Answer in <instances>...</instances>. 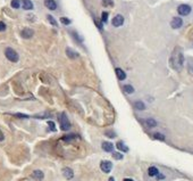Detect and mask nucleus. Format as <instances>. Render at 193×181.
I'll list each match as a JSON object with an SVG mask.
<instances>
[{"instance_id":"obj_1","label":"nucleus","mask_w":193,"mask_h":181,"mask_svg":"<svg viewBox=\"0 0 193 181\" xmlns=\"http://www.w3.org/2000/svg\"><path fill=\"white\" fill-rule=\"evenodd\" d=\"M58 120L60 122V128H62L63 131H67V130L71 129V122H69L68 117L66 116L65 113H60L58 115Z\"/></svg>"},{"instance_id":"obj_2","label":"nucleus","mask_w":193,"mask_h":181,"mask_svg":"<svg viewBox=\"0 0 193 181\" xmlns=\"http://www.w3.org/2000/svg\"><path fill=\"white\" fill-rule=\"evenodd\" d=\"M5 55H6V57L10 61V62H14V63H16V62H18V54L14 50L13 48H7L6 50H5Z\"/></svg>"},{"instance_id":"obj_3","label":"nucleus","mask_w":193,"mask_h":181,"mask_svg":"<svg viewBox=\"0 0 193 181\" xmlns=\"http://www.w3.org/2000/svg\"><path fill=\"white\" fill-rule=\"evenodd\" d=\"M177 12L182 16H186V15H189L191 13V7L189 5H181L177 8Z\"/></svg>"},{"instance_id":"obj_4","label":"nucleus","mask_w":193,"mask_h":181,"mask_svg":"<svg viewBox=\"0 0 193 181\" xmlns=\"http://www.w3.org/2000/svg\"><path fill=\"white\" fill-rule=\"evenodd\" d=\"M100 168L102 170L104 173H109L113 168V163L109 162V161H102L100 163Z\"/></svg>"},{"instance_id":"obj_5","label":"nucleus","mask_w":193,"mask_h":181,"mask_svg":"<svg viewBox=\"0 0 193 181\" xmlns=\"http://www.w3.org/2000/svg\"><path fill=\"white\" fill-rule=\"evenodd\" d=\"M170 25H172L173 29H180L181 26L183 25V21H182V18H180V17H174L172 19Z\"/></svg>"},{"instance_id":"obj_6","label":"nucleus","mask_w":193,"mask_h":181,"mask_svg":"<svg viewBox=\"0 0 193 181\" xmlns=\"http://www.w3.org/2000/svg\"><path fill=\"white\" fill-rule=\"evenodd\" d=\"M113 25L114 26H122L123 25V23H124V17L122 16V15H117L115 16L114 18H113Z\"/></svg>"},{"instance_id":"obj_7","label":"nucleus","mask_w":193,"mask_h":181,"mask_svg":"<svg viewBox=\"0 0 193 181\" xmlns=\"http://www.w3.org/2000/svg\"><path fill=\"white\" fill-rule=\"evenodd\" d=\"M43 177H44V174H43V172L40 171V170H35V171L32 172V178H33L34 180L41 181L43 179Z\"/></svg>"},{"instance_id":"obj_8","label":"nucleus","mask_w":193,"mask_h":181,"mask_svg":"<svg viewBox=\"0 0 193 181\" xmlns=\"http://www.w3.org/2000/svg\"><path fill=\"white\" fill-rule=\"evenodd\" d=\"M44 6L50 10H55L57 8V3L55 0H44Z\"/></svg>"},{"instance_id":"obj_9","label":"nucleus","mask_w":193,"mask_h":181,"mask_svg":"<svg viewBox=\"0 0 193 181\" xmlns=\"http://www.w3.org/2000/svg\"><path fill=\"white\" fill-rule=\"evenodd\" d=\"M63 174H64L65 178H66V179H68V180H71V179L74 177V173H73L72 168H63Z\"/></svg>"},{"instance_id":"obj_10","label":"nucleus","mask_w":193,"mask_h":181,"mask_svg":"<svg viewBox=\"0 0 193 181\" xmlns=\"http://www.w3.org/2000/svg\"><path fill=\"white\" fill-rule=\"evenodd\" d=\"M102 149L104 152H107V153H111L114 150V145L111 142L104 141L102 142Z\"/></svg>"},{"instance_id":"obj_11","label":"nucleus","mask_w":193,"mask_h":181,"mask_svg":"<svg viewBox=\"0 0 193 181\" xmlns=\"http://www.w3.org/2000/svg\"><path fill=\"white\" fill-rule=\"evenodd\" d=\"M22 37L23 38H25V39H30L32 36H33V30H31V29H24L23 31H22Z\"/></svg>"},{"instance_id":"obj_12","label":"nucleus","mask_w":193,"mask_h":181,"mask_svg":"<svg viewBox=\"0 0 193 181\" xmlns=\"http://www.w3.org/2000/svg\"><path fill=\"white\" fill-rule=\"evenodd\" d=\"M22 6L25 10H31L33 9V3L30 0H22Z\"/></svg>"},{"instance_id":"obj_13","label":"nucleus","mask_w":193,"mask_h":181,"mask_svg":"<svg viewBox=\"0 0 193 181\" xmlns=\"http://www.w3.org/2000/svg\"><path fill=\"white\" fill-rule=\"evenodd\" d=\"M116 75H117V78L119 79L120 81L122 80H124V79L126 78V74H125V72L122 70V68H116Z\"/></svg>"},{"instance_id":"obj_14","label":"nucleus","mask_w":193,"mask_h":181,"mask_svg":"<svg viewBox=\"0 0 193 181\" xmlns=\"http://www.w3.org/2000/svg\"><path fill=\"white\" fill-rule=\"evenodd\" d=\"M116 147H117V149H119V150H122V152H125V153H126V152H129V147H127V146H125L123 141L117 142Z\"/></svg>"},{"instance_id":"obj_15","label":"nucleus","mask_w":193,"mask_h":181,"mask_svg":"<svg viewBox=\"0 0 193 181\" xmlns=\"http://www.w3.org/2000/svg\"><path fill=\"white\" fill-rule=\"evenodd\" d=\"M148 174H149L150 177H157V175L159 174V171H158L157 168L151 166V168H149V170H148Z\"/></svg>"},{"instance_id":"obj_16","label":"nucleus","mask_w":193,"mask_h":181,"mask_svg":"<svg viewBox=\"0 0 193 181\" xmlns=\"http://www.w3.org/2000/svg\"><path fill=\"white\" fill-rule=\"evenodd\" d=\"M145 122H147V125L150 127V128H154V127L157 125V122H156L154 120H152V118H148Z\"/></svg>"},{"instance_id":"obj_17","label":"nucleus","mask_w":193,"mask_h":181,"mask_svg":"<svg viewBox=\"0 0 193 181\" xmlns=\"http://www.w3.org/2000/svg\"><path fill=\"white\" fill-rule=\"evenodd\" d=\"M134 105H135V108H138V109H140V111L145 108V105L142 103V102H135Z\"/></svg>"},{"instance_id":"obj_18","label":"nucleus","mask_w":193,"mask_h":181,"mask_svg":"<svg viewBox=\"0 0 193 181\" xmlns=\"http://www.w3.org/2000/svg\"><path fill=\"white\" fill-rule=\"evenodd\" d=\"M124 90H125L126 93H133V92H134V88H133L132 86L127 84V86H124Z\"/></svg>"},{"instance_id":"obj_19","label":"nucleus","mask_w":193,"mask_h":181,"mask_svg":"<svg viewBox=\"0 0 193 181\" xmlns=\"http://www.w3.org/2000/svg\"><path fill=\"white\" fill-rule=\"evenodd\" d=\"M19 6H21V1L19 0H12V7L13 8H19Z\"/></svg>"},{"instance_id":"obj_20","label":"nucleus","mask_w":193,"mask_h":181,"mask_svg":"<svg viewBox=\"0 0 193 181\" xmlns=\"http://www.w3.org/2000/svg\"><path fill=\"white\" fill-rule=\"evenodd\" d=\"M66 52H67V55H68V57H71V58H76L77 56H78L76 52H71V49H67Z\"/></svg>"},{"instance_id":"obj_21","label":"nucleus","mask_w":193,"mask_h":181,"mask_svg":"<svg viewBox=\"0 0 193 181\" xmlns=\"http://www.w3.org/2000/svg\"><path fill=\"white\" fill-rule=\"evenodd\" d=\"M154 138L156 139H159V140H165V136H163V134H160V133H154Z\"/></svg>"},{"instance_id":"obj_22","label":"nucleus","mask_w":193,"mask_h":181,"mask_svg":"<svg viewBox=\"0 0 193 181\" xmlns=\"http://www.w3.org/2000/svg\"><path fill=\"white\" fill-rule=\"evenodd\" d=\"M60 22H62L63 24H65V25L71 24V21H69L68 18H66V17H62V18H60Z\"/></svg>"},{"instance_id":"obj_23","label":"nucleus","mask_w":193,"mask_h":181,"mask_svg":"<svg viewBox=\"0 0 193 181\" xmlns=\"http://www.w3.org/2000/svg\"><path fill=\"white\" fill-rule=\"evenodd\" d=\"M101 19H102L103 23H107V22H108V13L103 12V13H102V17H101Z\"/></svg>"},{"instance_id":"obj_24","label":"nucleus","mask_w":193,"mask_h":181,"mask_svg":"<svg viewBox=\"0 0 193 181\" xmlns=\"http://www.w3.org/2000/svg\"><path fill=\"white\" fill-rule=\"evenodd\" d=\"M48 19H49V22L51 23L52 25L58 26V24H57V22H56V19H55V18H52V16H50V15H49V16H48Z\"/></svg>"},{"instance_id":"obj_25","label":"nucleus","mask_w":193,"mask_h":181,"mask_svg":"<svg viewBox=\"0 0 193 181\" xmlns=\"http://www.w3.org/2000/svg\"><path fill=\"white\" fill-rule=\"evenodd\" d=\"M48 125H49V128H50L51 131H56V125H55V123H53V122L49 121V122H48Z\"/></svg>"},{"instance_id":"obj_26","label":"nucleus","mask_w":193,"mask_h":181,"mask_svg":"<svg viewBox=\"0 0 193 181\" xmlns=\"http://www.w3.org/2000/svg\"><path fill=\"white\" fill-rule=\"evenodd\" d=\"M113 157L116 158V159H123V155L119 154V153H114V154H113Z\"/></svg>"},{"instance_id":"obj_27","label":"nucleus","mask_w":193,"mask_h":181,"mask_svg":"<svg viewBox=\"0 0 193 181\" xmlns=\"http://www.w3.org/2000/svg\"><path fill=\"white\" fill-rule=\"evenodd\" d=\"M5 30H6V24L3 22H0V32H2Z\"/></svg>"},{"instance_id":"obj_28","label":"nucleus","mask_w":193,"mask_h":181,"mask_svg":"<svg viewBox=\"0 0 193 181\" xmlns=\"http://www.w3.org/2000/svg\"><path fill=\"white\" fill-rule=\"evenodd\" d=\"M3 140V133L0 131V141H2Z\"/></svg>"},{"instance_id":"obj_29","label":"nucleus","mask_w":193,"mask_h":181,"mask_svg":"<svg viewBox=\"0 0 193 181\" xmlns=\"http://www.w3.org/2000/svg\"><path fill=\"white\" fill-rule=\"evenodd\" d=\"M106 136H110V137H115V134H114V133H109V132H107V133H106Z\"/></svg>"},{"instance_id":"obj_30","label":"nucleus","mask_w":193,"mask_h":181,"mask_svg":"<svg viewBox=\"0 0 193 181\" xmlns=\"http://www.w3.org/2000/svg\"><path fill=\"white\" fill-rule=\"evenodd\" d=\"M124 181H133L132 179H124Z\"/></svg>"},{"instance_id":"obj_31","label":"nucleus","mask_w":193,"mask_h":181,"mask_svg":"<svg viewBox=\"0 0 193 181\" xmlns=\"http://www.w3.org/2000/svg\"><path fill=\"white\" fill-rule=\"evenodd\" d=\"M109 181H115V180H114V178H109Z\"/></svg>"}]
</instances>
